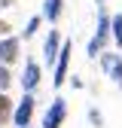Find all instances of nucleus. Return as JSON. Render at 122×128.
I'll list each match as a JSON object with an SVG mask.
<instances>
[{"instance_id": "nucleus-1", "label": "nucleus", "mask_w": 122, "mask_h": 128, "mask_svg": "<svg viewBox=\"0 0 122 128\" xmlns=\"http://www.w3.org/2000/svg\"><path fill=\"white\" fill-rule=\"evenodd\" d=\"M70 58H73V43L70 40H64L61 43V52H58V58H55V64H52V86L55 88H61L67 82V73H70Z\"/></svg>"}, {"instance_id": "nucleus-2", "label": "nucleus", "mask_w": 122, "mask_h": 128, "mask_svg": "<svg viewBox=\"0 0 122 128\" xmlns=\"http://www.w3.org/2000/svg\"><path fill=\"white\" fill-rule=\"evenodd\" d=\"M34 107H37L34 94H30V92H24V98L15 104V110H12V125H15V128H30V119H34Z\"/></svg>"}, {"instance_id": "nucleus-3", "label": "nucleus", "mask_w": 122, "mask_h": 128, "mask_svg": "<svg viewBox=\"0 0 122 128\" xmlns=\"http://www.w3.org/2000/svg\"><path fill=\"white\" fill-rule=\"evenodd\" d=\"M67 119V101L64 98H52L49 110L43 113V128H61Z\"/></svg>"}, {"instance_id": "nucleus-4", "label": "nucleus", "mask_w": 122, "mask_h": 128, "mask_svg": "<svg viewBox=\"0 0 122 128\" xmlns=\"http://www.w3.org/2000/svg\"><path fill=\"white\" fill-rule=\"evenodd\" d=\"M18 82H22V92H30V94H34L37 86L43 82V67H40L34 58L24 61V70H22V79H18Z\"/></svg>"}, {"instance_id": "nucleus-5", "label": "nucleus", "mask_w": 122, "mask_h": 128, "mask_svg": "<svg viewBox=\"0 0 122 128\" xmlns=\"http://www.w3.org/2000/svg\"><path fill=\"white\" fill-rule=\"evenodd\" d=\"M98 61H101V70L110 76L116 86H122V55L119 52H101Z\"/></svg>"}, {"instance_id": "nucleus-6", "label": "nucleus", "mask_w": 122, "mask_h": 128, "mask_svg": "<svg viewBox=\"0 0 122 128\" xmlns=\"http://www.w3.org/2000/svg\"><path fill=\"white\" fill-rule=\"evenodd\" d=\"M18 55H22V43H18V37H3L0 40V64H15L18 61Z\"/></svg>"}, {"instance_id": "nucleus-7", "label": "nucleus", "mask_w": 122, "mask_h": 128, "mask_svg": "<svg viewBox=\"0 0 122 128\" xmlns=\"http://www.w3.org/2000/svg\"><path fill=\"white\" fill-rule=\"evenodd\" d=\"M61 43H64V40H61V34L52 28L49 37H46V43H43V58H46V64H49V67L55 64V58H58V52H61Z\"/></svg>"}, {"instance_id": "nucleus-8", "label": "nucleus", "mask_w": 122, "mask_h": 128, "mask_svg": "<svg viewBox=\"0 0 122 128\" xmlns=\"http://www.w3.org/2000/svg\"><path fill=\"white\" fill-rule=\"evenodd\" d=\"M61 12H64V0H46L43 3V18L49 24H55L61 18Z\"/></svg>"}, {"instance_id": "nucleus-9", "label": "nucleus", "mask_w": 122, "mask_h": 128, "mask_svg": "<svg viewBox=\"0 0 122 128\" xmlns=\"http://www.w3.org/2000/svg\"><path fill=\"white\" fill-rule=\"evenodd\" d=\"M12 110H15V104H12V98L6 92H0V128H3L9 119H12Z\"/></svg>"}, {"instance_id": "nucleus-10", "label": "nucleus", "mask_w": 122, "mask_h": 128, "mask_svg": "<svg viewBox=\"0 0 122 128\" xmlns=\"http://www.w3.org/2000/svg\"><path fill=\"white\" fill-rule=\"evenodd\" d=\"M110 40L122 49V12H116V15H110Z\"/></svg>"}, {"instance_id": "nucleus-11", "label": "nucleus", "mask_w": 122, "mask_h": 128, "mask_svg": "<svg viewBox=\"0 0 122 128\" xmlns=\"http://www.w3.org/2000/svg\"><path fill=\"white\" fill-rule=\"evenodd\" d=\"M40 24H43V15H34V18L28 22V28H24V40H30V37H34L37 30H40Z\"/></svg>"}, {"instance_id": "nucleus-12", "label": "nucleus", "mask_w": 122, "mask_h": 128, "mask_svg": "<svg viewBox=\"0 0 122 128\" xmlns=\"http://www.w3.org/2000/svg\"><path fill=\"white\" fill-rule=\"evenodd\" d=\"M9 86H12V73H9L6 64H0V92H6Z\"/></svg>"}, {"instance_id": "nucleus-13", "label": "nucleus", "mask_w": 122, "mask_h": 128, "mask_svg": "<svg viewBox=\"0 0 122 128\" xmlns=\"http://www.w3.org/2000/svg\"><path fill=\"white\" fill-rule=\"evenodd\" d=\"M88 122L95 125V128H101V125H104V116L98 113V110H88Z\"/></svg>"}, {"instance_id": "nucleus-14", "label": "nucleus", "mask_w": 122, "mask_h": 128, "mask_svg": "<svg viewBox=\"0 0 122 128\" xmlns=\"http://www.w3.org/2000/svg\"><path fill=\"white\" fill-rule=\"evenodd\" d=\"M9 30H12V24H9V22H3V18H0V37H9Z\"/></svg>"}, {"instance_id": "nucleus-15", "label": "nucleus", "mask_w": 122, "mask_h": 128, "mask_svg": "<svg viewBox=\"0 0 122 128\" xmlns=\"http://www.w3.org/2000/svg\"><path fill=\"white\" fill-rule=\"evenodd\" d=\"M9 3H15V0H0V6H9Z\"/></svg>"}, {"instance_id": "nucleus-16", "label": "nucleus", "mask_w": 122, "mask_h": 128, "mask_svg": "<svg viewBox=\"0 0 122 128\" xmlns=\"http://www.w3.org/2000/svg\"><path fill=\"white\" fill-rule=\"evenodd\" d=\"M98 3H101V0H98Z\"/></svg>"}]
</instances>
